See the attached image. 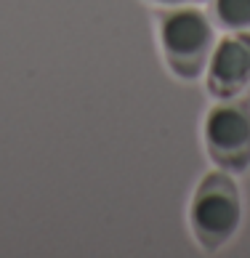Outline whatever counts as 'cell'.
I'll return each mask as SVG.
<instances>
[{
  "mask_svg": "<svg viewBox=\"0 0 250 258\" xmlns=\"http://www.w3.org/2000/svg\"><path fill=\"white\" fill-rule=\"evenodd\" d=\"M213 19L195 6H162L157 11V35L162 59L181 80H197L216 48Z\"/></svg>",
  "mask_w": 250,
  "mask_h": 258,
  "instance_id": "obj_1",
  "label": "cell"
},
{
  "mask_svg": "<svg viewBox=\"0 0 250 258\" xmlns=\"http://www.w3.org/2000/svg\"><path fill=\"white\" fill-rule=\"evenodd\" d=\"M242 224L239 189L226 173H208L195 189L189 205V226L205 253L224 247Z\"/></svg>",
  "mask_w": 250,
  "mask_h": 258,
  "instance_id": "obj_2",
  "label": "cell"
},
{
  "mask_svg": "<svg viewBox=\"0 0 250 258\" xmlns=\"http://www.w3.org/2000/svg\"><path fill=\"white\" fill-rule=\"evenodd\" d=\"M205 149L226 173L250 168V96L221 99L205 117Z\"/></svg>",
  "mask_w": 250,
  "mask_h": 258,
  "instance_id": "obj_3",
  "label": "cell"
},
{
  "mask_svg": "<svg viewBox=\"0 0 250 258\" xmlns=\"http://www.w3.org/2000/svg\"><path fill=\"white\" fill-rule=\"evenodd\" d=\"M205 72L208 91L216 99L239 96L250 85V30L226 32L221 37Z\"/></svg>",
  "mask_w": 250,
  "mask_h": 258,
  "instance_id": "obj_4",
  "label": "cell"
},
{
  "mask_svg": "<svg viewBox=\"0 0 250 258\" xmlns=\"http://www.w3.org/2000/svg\"><path fill=\"white\" fill-rule=\"evenodd\" d=\"M208 16L226 32L250 30V0H210Z\"/></svg>",
  "mask_w": 250,
  "mask_h": 258,
  "instance_id": "obj_5",
  "label": "cell"
},
{
  "mask_svg": "<svg viewBox=\"0 0 250 258\" xmlns=\"http://www.w3.org/2000/svg\"><path fill=\"white\" fill-rule=\"evenodd\" d=\"M149 3H155V6H197V3H208V0H149Z\"/></svg>",
  "mask_w": 250,
  "mask_h": 258,
  "instance_id": "obj_6",
  "label": "cell"
}]
</instances>
